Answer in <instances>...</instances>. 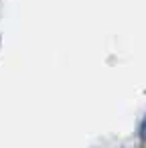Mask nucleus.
Instances as JSON below:
<instances>
[{
    "mask_svg": "<svg viewBox=\"0 0 146 148\" xmlns=\"http://www.w3.org/2000/svg\"><path fill=\"white\" fill-rule=\"evenodd\" d=\"M140 134H142V138L146 140V118H144V122H142V128H140Z\"/></svg>",
    "mask_w": 146,
    "mask_h": 148,
    "instance_id": "obj_1",
    "label": "nucleus"
}]
</instances>
